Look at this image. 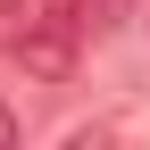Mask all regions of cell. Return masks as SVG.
<instances>
[{
  "mask_svg": "<svg viewBox=\"0 0 150 150\" xmlns=\"http://www.w3.org/2000/svg\"><path fill=\"white\" fill-rule=\"evenodd\" d=\"M8 142H17V117H8V108H0V150H8Z\"/></svg>",
  "mask_w": 150,
  "mask_h": 150,
  "instance_id": "6da1fadb",
  "label": "cell"
},
{
  "mask_svg": "<svg viewBox=\"0 0 150 150\" xmlns=\"http://www.w3.org/2000/svg\"><path fill=\"white\" fill-rule=\"evenodd\" d=\"M142 17H150V0H142Z\"/></svg>",
  "mask_w": 150,
  "mask_h": 150,
  "instance_id": "7a4b0ae2",
  "label": "cell"
}]
</instances>
